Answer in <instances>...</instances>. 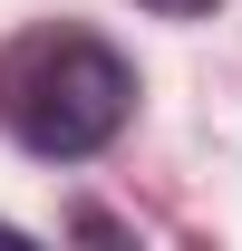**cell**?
<instances>
[{"instance_id": "cell-1", "label": "cell", "mask_w": 242, "mask_h": 251, "mask_svg": "<svg viewBox=\"0 0 242 251\" xmlns=\"http://www.w3.org/2000/svg\"><path fill=\"white\" fill-rule=\"evenodd\" d=\"M126 106H136V77H126V58L107 39H88V29H39V39H20V49L0 58V126H10L30 155H49V164L97 155L126 126Z\"/></svg>"}, {"instance_id": "cell-2", "label": "cell", "mask_w": 242, "mask_h": 251, "mask_svg": "<svg viewBox=\"0 0 242 251\" xmlns=\"http://www.w3.org/2000/svg\"><path fill=\"white\" fill-rule=\"evenodd\" d=\"M146 10H165V20H194V10H213V0H146Z\"/></svg>"}]
</instances>
